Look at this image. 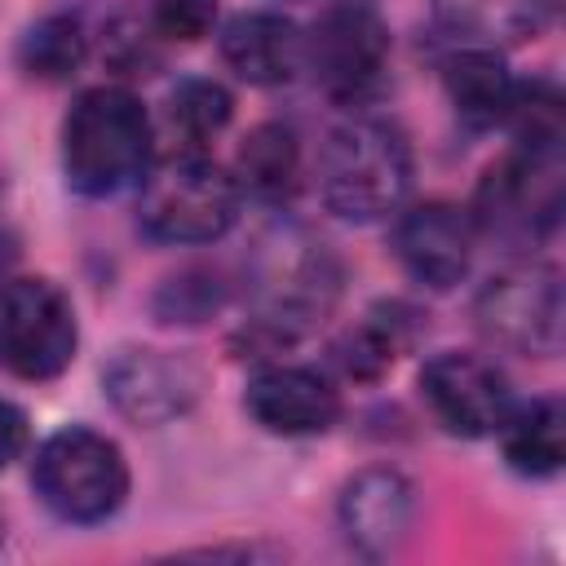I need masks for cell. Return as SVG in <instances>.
<instances>
[{
    "label": "cell",
    "instance_id": "5bb4252c",
    "mask_svg": "<svg viewBox=\"0 0 566 566\" xmlns=\"http://www.w3.org/2000/svg\"><path fill=\"white\" fill-rule=\"evenodd\" d=\"M416 517H420V491L402 469H389V464L358 469L336 500L340 535L363 557L398 553L411 539Z\"/></svg>",
    "mask_w": 566,
    "mask_h": 566
},
{
    "label": "cell",
    "instance_id": "603a6c76",
    "mask_svg": "<svg viewBox=\"0 0 566 566\" xmlns=\"http://www.w3.org/2000/svg\"><path fill=\"white\" fill-rule=\"evenodd\" d=\"M164 115H168V128L181 137L186 150H203L234 119V97L212 75H186L172 84Z\"/></svg>",
    "mask_w": 566,
    "mask_h": 566
},
{
    "label": "cell",
    "instance_id": "e0dca14e",
    "mask_svg": "<svg viewBox=\"0 0 566 566\" xmlns=\"http://www.w3.org/2000/svg\"><path fill=\"white\" fill-rule=\"evenodd\" d=\"M416 336H420V314L411 305H402V301H380L354 327H345L332 340V363H336V371L345 380L371 385L398 363V354Z\"/></svg>",
    "mask_w": 566,
    "mask_h": 566
},
{
    "label": "cell",
    "instance_id": "d6986e66",
    "mask_svg": "<svg viewBox=\"0 0 566 566\" xmlns=\"http://www.w3.org/2000/svg\"><path fill=\"white\" fill-rule=\"evenodd\" d=\"M504 464L522 478H553L566 460V407L553 394H539L531 402H513L495 429Z\"/></svg>",
    "mask_w": 566,
    "mask_h": 566
},
{
    "label": "cell",
    "instance_id": "2e32d148",
    "mask_svg": "<svg viewBox=\"0 0 566 566\" xmlns=\"http://www.w3.org/2000/svg\"><path fill=\"white\" fill-rule=\"evenodd\" d=\"M442 71V88H447V102L455 111V119L473 133H486V128H500L504 115H509V102H513V75L500 57V49H486V44H451L447 57L438 62Z\"/></svg>",
    "mask_w": 566,
    "mask_h": 566
},
{
    "label": "cell",
    "instance_id": "5b68a950",
    "mask_svg": "<svg viewBox=\"0 0 566 566\" xmlns=\"http://www.w3.org/2000/svg\"><path fill=\"white\" fill-rule=\"evenodd\" d=\"M31 486L57 522L97 526L124 509L133 473L115 438L88 424H66L35 447Z\"/></svg>",
    "mask_w": 566,
    "mask_h": 566
},
{
    "label": "cell",
    "instance_id": "7a4b0ae2",
    "mask_svg": "<svg viewBox=\"0 0 566 566\" xmlns=\"http://www.w3.org/2000/svg\"><path fill=\"white\" fill-rule=\"evenodd\" d=\"M155 155V124L124 84L80 88L62 115V177L84 199H111L137 186Z\"/></svg>",
    "mask_w": 566,
    "mask_h": 566
},
{
    "label": "cell",
    "instance_id": "ffe728a7",
    "mask_svg": "<svg viewBox=\"0 0 566 566\" xmlns=\"http://www.w3.org/2000/svg\"><path fill=\"white\" fill-rule=\"evenodd\" d=\"M234 181L239 190L256 195L261 203H283L296 195L301 186V172H305V155H301V137L292 124H279V119H265L256 124L243 142H239V155H234Z\"/></svg>",
    "mask_w": 566,
    "mask_h": 566
},
{
    "label": "cell",
    "instance_id": "8992f818",
    "mask_svg": "<svg viewBox=\"0 0 566 566\" xmlns=\"http://www.w3.org/2000/svg\"><path fill=\"white\" fill-rule=\"evenodd\" d=\"M314 88L336 106L367 111L389 84V27L371 4H327L305 31V62Z\"/></svg>",
    "mask_w": 566,
    "mask_h": 566
},
{
    "label": "cell",
    "instance_id": "7c38bea8",
    "mask_svg": "<svg viewBox=\"0 0 566 566\" xmlns=\"http://www.w3.org/2000/svg\"><path fill=\"white\" fill-rule=\"evenodd\" d=\"M389 248H394L398 265L420 287L447 292V287L464 283V274L473 265L478 226H473L469 208H460L451 199H420V203H402L394 212Z\"/></svg>",
    "mask_w": 566,
    "mask_h": 566
},
{
    "label": "cell",
    "instance_id": "44dd1931",
    "mask_svg": "<svg viewBox=\"0 0 566 566\" xmlns=\"http://www.w3.org/2000/svg\"><path fill=\"white\" fill-rule=\"evenodd\" d=\"M88 49H93L88 22L80 13H71V9H53V13L35 18L18 35V53L13 57H18V71L27 80L62 84L88 62Z\"/></svg>",
    "mask_w": 566,
    "mask_h": 566
},
{
    "label": "cell",
    "instance_id": "f546056e",
    "mask_svg": "<svg viewBox=\"0 0 566 566\" xmlns=\"http://www.w3.org/2000/svg\"><path fill=\"white\" fill-rule=\"evenodd\" d=\"M0 539H4V513H0Z\"/></svg>",
    "mask_w": 566,
    "mask_h": 566
},
{
    "label": "cell",
    "instance_id": "9c48e42d",
    "mask_svg": "<svg viewBox=\"0 0 566 566\" xmlns=\"http://www.w3.org/2000/svg\"><path fill=\"white\" fill-rule=\"evenodd\" d=\"M478 332L509 354L553 358L566 332V296L562 274L548 261H509L495 270L473 296Z\"/></svg>",
    "mask_w": 566,
    "mask_h": 566
},
{
    "label": "cell",
    "instance_id": "83f0119b",
    "mask_svg": "<svg viewBox=\"0 0 566 566\" xmlns=\"http://www.w3.org/2000/svg\"><path fill=\"white\" fill-rule=\"evenodd\" d=\"M181 557H203V562H221V557H234V562H256V557H279V548L270 544H212V548H190Z\"/></svg>",
    "mask_w": 566,
    "mask_h": 566
},
{
    "label": "cell",
    "instance_id": "ba28073f",
    "mask_svg": "<svg viewBox=\"0 0 566 566\" xmlns=\"http://www.w3.org/2000/svg\"><path fill=\"white\" fill-rule=\"evenodd\" d=\"M469 217L478 239H495L504 248L544 243L562 221V155L513 146L482 172Z\"/></svg>",
    "mask_w": 566,
    "mask_h": 566
},
{
    "label": "cell",
    "instance_id": "484cf974",
    "mask_svg": "<svg viewBox=\"0 0 566 566\" xmlns=\"http://www.w3.org/2000/svg\"><path fill=\"white\" fill-rule=\"evenodd\" d=\"M221 0H150V22L164 40H203L217 27Z\"/></svg>",
    "mask_w": 566,
    "mask_h": 566
},
{
    "label": "cell",
    "instance_id": "277c9868",
    "mask_svg": "<svg viewBox=\"0 0 566 566\" xmlns=\"http://www.w3.org/2000/svg\"><path fill=\"white\" fill-rule=\"evenodd\" d=\"M243 190L208 150H172L150 159L137 181V230L168 248H203L234 230Z\"/></svg>",
    "mask_w": 566,
    "mask_h": 566
},
{
    "label": "cell",
    "instance_id": "8fae6325",
    "mask_svg": "<svg viewBox=\"0 0 566 566\" xmlns=\"http://www.w3.org/2000/svg\"><path fill=\"white\" fill-rule=\"evenodd\" d=\"M420 402L455 438H495L513 407V389L491 358L473 349H442L420 367Z\"/></svg>",
    "mask_w": 566,
    "mask_h": 566
},
{
    "label": "cell",
    "instance_id": "ac0fdd59",
    "mask_svg": "<svg viewBox=\"0 0 566 566\" xmlns=\"http://www.w3.org/2000/svg\"><path fill=\"white\" fill-rule=\"evenodd\" d=\"M557 0H433V22L451 44L509 49L535 40L553 22Z\"/></svg>",
    "mask_w": 566,
    "mask_h": 566
},
{
    "label": "cell",
    "instance_id": "7402d4cb",
    "mask_svg": "<svg viewBox=\"0 0 566 566\" xmlns=\"http://www.w3.org/2000/svg\"><path fill=\"white\" fill-rule=\"evenodd\" d=\"M230 301V279L217 265H181L150 292V314L164 327H199Z\"/></svg>",
    "mask_w": 566,
    "mask_h": 566
},
{
    "label": "cell",
    "instance_id": "4fadbf2b",
    "mask_svg": "<svg viewBox=\"0 0 566 566\" xmlns=\"http://www.w3.org/2000/svg\"><path fill=\"white\" fill-rule=\"evenodd\" d=\"M243 411L252 416L256 429L274 438H318L340 420L345 402L327 371L270 358L248 376Z\"/></svg>",
    "mask_w": 566,
    "mask_h": 566
},
{
    "label": "cell",
    "instance_id": "3957f363",
    "mask_svg": "<svg viewBox=\"0 0 566 566\" xmlns=\"http://www.w3.org/2000/svg\"><path fill=\"white\" fill-rule=\"evenodd\" d=\"M411 172L407 133L376 111H349L318 150V195L345 221L394 217L407 203Z\"/></svg>",
    "mask_w": 566,
    "mask_h": 566
},
{
    "label": "cell",
    "instance_id": "6da1fadb",
    "mask_svg": "<svg viewBox=\"0 0 566 566\" xmlns=\"http://www.w3.org/2000/svg\"><path fill=\"white\" fill-rule=\"evenodd\" d=\"M345 265L327 239L296 221H274L248 256L252 318H243L239 345L261 363L310 336L340 301Z\"/></svg>",
    "mask_w": 566,
    "mask_h": 566
},
{
    "label": "cell",
    "instance_id": "4316f807",
    "mask_svg": "<svg viewBox=\"0 0 566 566\" xmlns=\"http://www.w3.org/2000/svg\"><path fill=\"white\" fill-rule=\"evenodd\" d=\"M27 447H31V416H27L13 398L0 394V473H4L13 460H22Z\"/></svg>",
    "mask_w": 566,
    "mask_h": 566
},
{
    "label": "cell",
    "instance_id": "d4e9b609",
    "mask_svg": "<svg viewBox=\"0 0 566 566\" xmlns=\"http://www.w3.org/2000/svg\"><path fill=\"white\" fill-rule=\"evenodd\" d=\"M159 40L164 35L150 18L142 22L133 13H119L102 31V62L119 75H150V66H159Z\"/></svg>",
    "mask_w": 566,
    "mask_h": 566
},
{
    "label": "cell",
    "instance_id": "cb8c5ba5",
    "mask_svg": "<svg viewBox=\"0 0 566 566\" xmlns=\"http://www.w3.org/2000/svg\"><path fill=\"white\" fill-rule=\"evenodd\" d=\"M513 133V146L522 150H544V155H562V137H566V115H562V88L553 80H517L513 84V102L504 124Z\"/></svg>",
    "mask_w": 566,
    "mask_h": 566
},
{
    "label": "cell",
    "instance_id": "52a82bcc",
    "mask_svg": "<svg viewBox=\"0 0 566 566\" xmlns=\"http://www.w3.org/2000/svg\"><path fill=\"white\" fill-rule=\"evenodd\" d=\"M80 349V318L62 283L44 274L0 279V371L18 380H57Z\"/></svg>",
    "mask_w": 566,
    "mask_h": 566
},
{
    "label": "cell",
    "instance_id": "f1b7e54d",
    "mask_svg": "<svg viewBox=\"0 0 566 566\" xmlns=\"http://www.w3.org/2000/svg\"><path fill=\"white\" fill-rule=\"evenodd\" d=\"M13 256H18V234H13L9 221L0 217V279H4V270L13 265Z\"/></svg>",
    "mask_w": 566,
    "mask_h": 566
},
{
    "label": "cell",
    "instance_id": "30bf717a",
    "mask_svg": "<svg viewBox=\"0 0 566 566\" xmlns=\"http://www.w3.org/2000/svg\"><path fill=\"white\" fill-rule=\"evenodd\" d=\"M203 367L181 349H155V345H119L102 367L106 402L142 429L172 424L195 411L203 398Z\"/></svg>",
    "mask_w": 566,
    "mask_h": 566
},
{
    "label": "cell",
    "instance_id": "9a60e30c",
    "mask_svg": "<svg viewBox=\"0 0 566 566\" xmlns=\"http://www.w3.org/2000/svg\"><path fill=\"white\" fill-rule=\"evenodd\" d=\"M221 62L252 88H279L301 75L305 31L279 9H243L221 27Z\"/></svg>",
    "mask_w": 566,
    "mask_h": 566
}]
</instances>
